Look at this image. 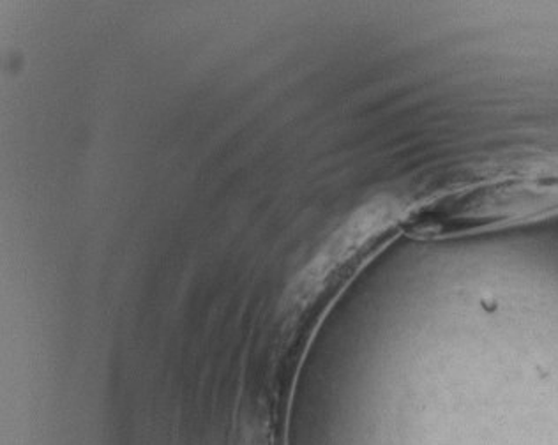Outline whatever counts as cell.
<instances>
[{
  "label": "cell",
  "mask_w": 558,
  "mask_h": 445,
  "mask_svg": "<svg viewBox=\"0 0 558 445\" xmlns=\"http://www.w3.org/2000/svg\"><path fill=\"white\" fill-rule=\"evenodd\" d=\"M558 214V159L489 163L407 207L403 232L440 241Z\"/></svg>",
  "instance_id": "6da1fadb"
}]
</instances>
